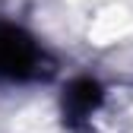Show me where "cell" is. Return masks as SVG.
Segmentation results:
<instances>
[{"instance_id":"1","label":"cell","mask_w":133,"mask_h":133,"mask_svg":"<svg viewBox=\"0 0 133 133\" xmlns=\"http://www.w3.org/2000/svg\"><path fill=\"white\" fill-rule=\"evenodd\" d=\"M44 54L35 38L13 22H0V76L3 79H35L41 73Z\"/></svg>"},{"instance_id":"2","label":"cell","mask_w":133,"mask_h":133,"mask_svg":"<svg viewBox=\"0 0 133 133\" xmlns=\"http://www.w3.org/2000/svg\"><path fill=\"white\" fill-rule=\"evenodd\" d=\"M102 105V86L95 79H73L63 95V121L70 127H79L92 117V111Z\"/></svg>"}]
</instances>
